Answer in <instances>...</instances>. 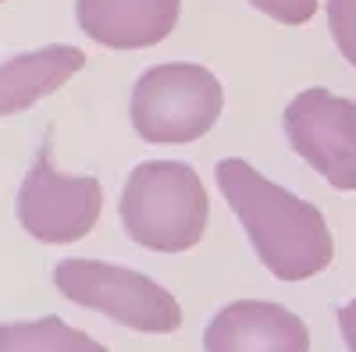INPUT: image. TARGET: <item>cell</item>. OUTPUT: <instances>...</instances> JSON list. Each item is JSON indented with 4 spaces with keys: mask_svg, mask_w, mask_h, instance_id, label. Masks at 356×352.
Returning <instances> with one entry per match:
<instances>
[{
    "mask_svg": "<svg viewBox=\"0 0 356 352\" xmlns=\"http://www.w3.org/2000/svg\"><path fill=\"white\" fill-rule=\"evenodd\" d=\"M214 174L228 207L250 235V246L278 281H307L332 263L335 242L314 203L264 178L243 157L218 160Z\"/></svg>",
    "mask_w": 356,
    "mask_h": 352,
    "instance_id": "cell-1",
    "label": "cell"
},
{
    "mask_svg": "<svg viewBox=\"0 0 356 352\" xmlns=\"http://www.w3.org/2000/svg\"><path fill=\"white\" fill-rule=\"evenodd\" d=\"M207 217V189L189 164L146 160L129 174L122 192V224L143 249L186 253L203 239Z\"/></svg>",
    "mask_w": 356,
    "mask_h": 352,
    "instance_id": "cell-2",
    "label": "cell"
},
{
    "mask_svg": "<svg viewBox=\"0 0 356 352\" xmlns=\"http://www.w3.org/2000/svg\"><path fill=\"white\" fill-rule=\"evenodd\" d=\"M221 107L225 93L214 72L189 61H171L139 75L129 114L143 142L178 146L211 132Z\"/></svg>",
    "mask_w": 356,
    "mask_h": 352,
    "instance_id": "cell-3",
    "label": "cell"
},
{
    "mask_svg": "<svg viewBox=\"0 0 356 352\" xmlns=\"http://www.w3.org/2000/svg\"><path fill=\"white\" fill-rule=\"evenodd\" d=\"M54 285L72 303L97 310L132 331L168 335L182 328V306L175 296L132 267L104 260H65L54 267Z\"/></svg>",
    "mask_w": 356,
    "mask_h": 352,
    "instance_id": "cell-4",
    "label": "cell"
},
{
    "mask_svg": "<svg viewBox=\"0 0 356 352\" xmlns=\"http://www.w3.org/2000/svg\"><path fill=\"white\" fill-rule=\"evenodd\" d=\"M104 189L93 174H61L50 164V146L40 153L18 189V221L40 242H79L100 221Z\"/></svg>",
    "mask_w": 356,
    "mask_h": 352,
    "instance_id": "cell-5",
    "label": "cell"
},
{
    "mask_svg": "<svg viewBox=\"0 0 356 352\" xmlns=\"http://www.w3.org/2000/svg\"><path fill=\"white\" fill-rule=\"evenodd\" d=\"M285 135L324 182L339 192L356 189V103L332 90H303L285 107Z\"/></svg>",
    "mask_w": 356,
    "mask_h": 352,
    "instance_id": "cell-6",
    "label": "cell"
},
{
    "mask_svg": "<svg viewBox=\"0 0 356 352\" xmlns=\"http://www.w3.org/2000/svg\"><path fill=\"white\" fill-rule=\"evenodd\" d=\"M207 352H310V331L292 310L239 299L214 313L203 335Z\"/></svg>",
    "mask_w": 356,
    "mask_h": 352,
    "instance_id": "cell-7",
    "label": "cell"
},
{
    "mask_svg": "<svg viewBox=\"0 0 356 352\" xmlns=\"http://www.w3.org/2000/svg\"><path fill=\"white\" fill-rule=\"evenodd\" d=\"M182 0H75V18L89 40L114 50H143L171 36Z\"/></svg>",
    "mask_w": 356,
    "mask_h": 352,
    "instance_id": "cell-8",
    "label": "cell"
},
{
    "mask_svg": "<svg viewBox=\"0 0 356 352\" xmlns=\"http://www.w3.org/2000/svg\"><path fill=\"white\" fill-rule=\"evenodd\" d=\"M82 68H86V53L68 43H50L4 61L0 65V117L22 114L43 97H54Z\"/></svg>",
    "mask_w": 356,
    "mask_h": 352,
    "instance_id": "cell-9",
    "label": "cell"
},
{
    "mask_svg": "<svg viewBox=\"0 0 356 352\" xmlns=\"http://www.w3.org/2000/svg\"><path fill=\"white\" fill-rule=\"evenodd\" d=\"M0 352H107L86 331H75L61 317L0 324Z\"/></svg>",
    "mask_w": 356,
    "mask_h": 352,
    "instance_id": "cell-10",
    "label": "cell"
},
{
    "mask_svg": "<svg viewBox=\"0 0 356 352\" xmlns=\"http://www.w3.org/2000/svg\"><path fill=\"white\" fill-rule=\"evenodd\" d=\"M328 28L342 57L356 68V0H328Z\"/></svg>",
    "mask_w": 356,
    "mask_h": 352,
    "instance_id": "cell-11",
    "label": "cell"
},
{
    "mask_svg": "<svg viewBox=\"0 0 356 352\" xmlns=\"http://www.w3.org/2000/svg\"><path fill=\"white\" fill-rule=\"evenodd\" d=\"M250 4L282 25H303L317 11V0H250Z\"/></svg>",
    "mask_w": 356,
    "mask_h": 352,
    "instance_id": "cell-12",
    "label": "cell"
},
{
    "mask_svg": "<svg viewBox=\"0 0 356 352\" xmlns=\"http://www.w3.org/2000/svg\"><path fill=\"white\" fill-rule=\"evenodd\" d=\"M339 328H342V342L349 352H356V299H349L339 310Z\"/></svg>",
    "mask_w": 356,
    "mask_h": 352,
    "instance_id": "cell-13",
    "label": "cell"
}]
</instances>
